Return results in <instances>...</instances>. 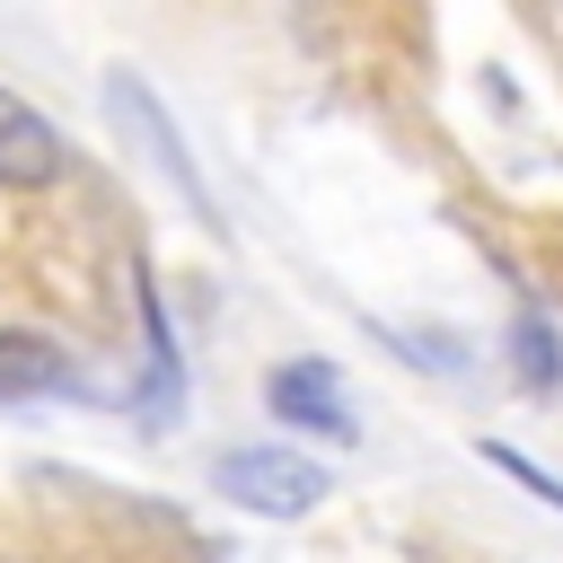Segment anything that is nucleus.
Here are the masks:
<instances>
[{
  "label": "nucleus",
  "mask_w": 563,
  "mask_h": 563,
  "mask_svg": "<svg viewBox=\"0 0 563 563\" xmlns=\"http://www.w3.org/2000/svg\"><path fill=\"white\" fill-rule=\"evenodd\" d=\"M211 493H229L255 519H308L325 501V466L299 457V449H273V440H246V449L211 457Z\"/></svg>",
  "instance_id": "f257e3e1"
},
{
  "label": "nucleus",
  "mask_w": 563,
  "mask_h": 563,
  "mask_svg": "<svg viewBox=\"0 0 563 563\" xmlns=\"http://www.w3.org/2000/svg\"><path fill=\"white\" fill-rule=\"evenodd\" d=\"M264 405H273V422H290V431H317V440H361V422H352V387H343V369L334 361H282L273 378H264Z\"/></svg>",
  "instance_id": "f03ea898"
},
{
  "label": "nucleus",
  "mask_w": 563,
  "mask_h": 563,
  "mask_svg": "<svg viewBox=\"0 0 563 563\" xmlns=\"http://www.w3.org/2000/svg\"><path fill=\"white\" fill-rule=\"evenodd\" d=\"M106 106L132 123V141L150 150V167H158V176L185 194V211H194V220H220V211H211V185L194 176V158H185V141H176V123H167V106H158V97H150L132 70H114V79H106Z\"/></svg>",
  "instance_id": "7ed1b4c3"
},
{
  "label": "nucleus",
  "mask_w": 563,
  "mask_h": 563,
  "mask_svg": "<svg viewBox=\"0 0 563 563\" xmlns=\"http://www.w3.org/2000/svg\"><path fill=\"white\" fill-rule=\"evenodd\" d=\"M53 176H62V132H53V114L0 88V185H9V194H35V185H53Z\"/></svg>",
  "instance_id": "20e7f679"
},
{
  "label": "nucleus",
  "mask_w": 563,
  "mask_h": 563,
  "mask_svg": "<svg viewBox=\"0 0 563 563\" xmlns=\"http://www.w3.org/2000/svg\"><path fill=\"white\" fill-rule=\"evenodd\" d=\"M53 387H70V352L53 334H35V325H0V405L53 396Z\"/></svg>",
  "instance_id": "39448f33"
},
{
  "label": "nucleus",
  "mask_w": 563,
  "mask_h": 563,
  "mask_svg": "<svg viewBox=\"0 0 563 563\" xmlns=\"http://www.w3.org/2000/svg\"><path fill=\"white\" fill-rule=\"evenodd\" d=\"M510 352H519V369H528L537 387H554V378H563V334H554V317H545V308H528V317L510 325Z\"/></svg>",
  "instance_id": "423d86ee"
},
{
  "label": "nucleus",
  "mask_w": 563,
  "mask_h": 563,
  "mask_svg": "<svg viewBox=\"0 0 563 563\" xmlns=\"http://www.w3.org/2000/svg\"><path fill=\"white\" fill-rule=\"evenodd\" d=\"M475 449H484V466H501V475H519V484H528V493H537L545 510H563V475H545V466H528V457H519V449H501V440H475Z\"/></svg>",
  "instance_id": "0eeeda50"
}]
</instances>
